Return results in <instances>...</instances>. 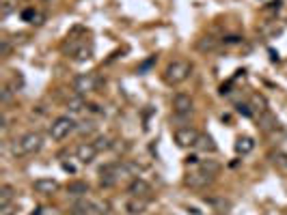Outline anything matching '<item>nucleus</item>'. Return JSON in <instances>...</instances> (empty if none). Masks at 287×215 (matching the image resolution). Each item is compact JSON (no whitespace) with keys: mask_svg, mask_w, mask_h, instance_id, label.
<instances>
[{"mask_svg":"<svg viewBox=\"0 0 287 215\" xmlns=\"http://www.w3.org/2000/svg\"><path fill=\"white\" fill-rule=\"evenodd\" d=\"M41 146H44V136H41L39 132H28V134H24L20 140L13 142L11 150H13V155L22 157V155H35V153H39Z\"/></svg>","mask_w":287,"mask_h":215,"instance_id":"1","label":"nucleus"},{"mask_svg":"<svg viewBox=\"0 0 287 215\" xmlns=\"http://www.w3.org/2000/svg\"><path fill=\"white\" fill-rule=\"evenodd\" d=\"M190 74H192V64L188 60H173L164 69V82L169 86H177L188 80Z\"/></svg>","mask_w":287,"mask_h":215,"instance_id":"2","label":"nucleus"},{"mask_svg":"<svg viewBox=\"0 0 287 215\" xmlns=\"http://www.w3.org/2000/svg\"><path fill=\"white\" fill-rule=\"evenodd\" d=\"M76 127L78 125L74 123V118H71V116H59V118L52 120L48 134H50V138H52L54 142H61V140H65L69 134H74Z\"/></svg>","mask_w":287,"mask_h":215,"instance_id":"3","label":"nucleus"},{"mask_svg":"<svg viewBox=\"0 0 287 215\" xmlns=\"http://www.w3.org/2000/svg\"><path fill=\"white\" fill-rule=\"evenodd\" d=\"M199 136H201V134L197 132L195 127L186 125V127H177V129H175L173 138H175V142H177V146H182V148H195Z\"/></svg>","mask_w":287,"mask_h":215,"instance_id":"4","label":"nucleus"},{"mask_svg":"<svg viewBox=\"0 0 287 215\" xmlns=\"http://www.w3.org/2000/svg\"><path fill=\"white\" fill-rule=\"evenodd\" d=\"M71 88L76 90V95H89L97 88V78L95 74H78L74 78V82H71Z\"/></svg>","mask_w":287,"mask_h":215,"instance_id":"5","label":"nucleus"},{"mask_svg":"<svg viewBox=\"0 0 287 215\" xmlns=\"http://www.w3.org/2000/svg\"><path fill=\"white\" fill-rule=\"evenodd\" d=\"M212 181H214L212 174H207L205 170L197 168V170H190L188 174H186L184 185H186V188H190V190H203V188H207V185H210Z\"/></svg>","mask_w":287,"mask_h":215,"instance_id":"6","label":"nucleus"},{"mask_svg":"<svg viewBox=\"0 0 287 215\" xmlns=\"http://www.w3.org/2000/svg\"><path fill=\"white\" fill-rule=\"evenodd\" d=\"M127 194L134 196V198H147V200H152L154 190H152V185H149L145 178L136 176V178H132V181H130V185H127Z\"/></svg>","mask_w":287,"mask_h":215,"instance_id":"7","label":"nucleus"},{"mask_svg":"<svg viewBox=\"0 0 287 215\" xmlns=\"http://www.w3.org/2000/svg\"><path fill=\"white\" fill-rule=\"evenodd\" d=\"M192 108H195V102H192V97L186 95V92H177L173 97V114H179V116H192Z\"/></svg>","mask_w":287,"mask_h":215,"instance_id":"8","label":"nucleus"},{"mask_svg":"<svg viewBox=\"0 0 287 215\" xmlns=\"http://www.w3.org/2000/svg\"><path fill=\"white\" fill-rule=\"evenodd\" d=\"M97 153H99V150L95 148L93 142H80V144L76 146V160L80 164H84V166H89V164L95 162Z\"/></svg>","mask_w":287,"mask_h":215,"instance_id":"9","label":"nucleus"},{"mask_svg":"<svg viewBox=\"0 0 287 215\" xmlns=\"http://www.w3.org/2000/svg\"><path fill=\"white\" fill-rule=\"evenodd\" d=\"M123 209H125V215H145L147 209H149V200L147 198H134V196H130V198L125 200Z\"/></svg>","mask_w":287,"mask_h":215,"instance_id":"10","label":"nucleus"},{"mask_svg":"<svg viewBox=\"0 0 287 215\" xmlns=\"http://www.w3.org/2000/svg\"><path fill=\"white\" fill-rule=\"evenodd\" d=\"M59 188H61L59 181H56V178H48V176L37 178V181L33 183V190L37 194H44V196H52V194L59 192Z\"/></svg>","mask_w":287,"mask_h":215,"instance_id":"11","label":"nucleus"},{"mask_svg":"<svg viewBox=\"0 0 287 215\" xmlns=\"http://www.w3.org/2000/svg\"><path fill=\"white\" fill-rule=\"evenodd\" d=\"M89 192H91V185L87 181H71L67 185V194L71 198H87L89 196Z\"/></svg>","mask_w":287,"mask_h":215,"instance_id":"12","label":"nucleus"},{"mask_svg":"<svg viewBox=\"0 0 287 215\" xmlns=\"http://www.w3.org/2000/svg\"><path fill=\"white\" fill-rule=\"evenodd\" d=\"M257 127H259L263 134H272V132H274V129L278 127L276 116H274V114H270L268 110L261 112V114H259V125H257Z\"/></svg>","mask_w":287,"mask_h":215,"instance_id":"13","label":"nucleus"},{"mask_svg":"<svg viewBox=\"0 0 287 215\" xmlns=\"http://www.w3.org/2000/svg\"><path fill=\"white\" fill-rule=\"evenodd\" d=\"M195 148L199 150V153H216V142H214L212 136L201 134L199 140H197V144H195Z\"/></svg>","mask_w":287,"mask_h":215,"instance_id":"14","label":"nucleus"},{"mask_svg":"<svg viewBox=\"0 0 287 215\" xmlns=\"http://www.w3.org/2000/svg\"><path fill=\"white\" fill-rule=\"evenodd\" d=\"M233 148H235V153H238V155H248L250 150L255 148V140L250 138V136H240V138L235 140Z\"/></svg>","mask_w":287,"mask_h":215,"instance_id":"15","label":"nucleus"},{"mask_svg":"<svg viewBox=\"0 0 287 215\" xmlns=\"http://www.w3.org/2000/svg\"><path fill=\"white\" fill-rule=\"evenodd\" d=\"M205 202L210 204L214 211H218V213H229V211H231V202H229L227 198H205Z\"/></svg>","mask_w":287,"mask_h":215,"instance_id":"16","label":"nucleus"},{"mask_svg":"<svg viewBox=\"0 0 287 215\" xmlns=\"http://www.w3.org/2000/svg\"><path fill=\"white\" fill-rule=\"evenodd\" d=\"M84 108H87V102H84V97H82V95H74V97H69V99H67V110H69L71 114L82 112Z\"/></svg>","mask_w":287,"mask_h":215,"instance_id":"17","label":"nucleus"},{"mask_svg":"<svg viewBox=\"0 0 287 215\" xmlns=\"http://www.w3.org/2000/svg\"><path fill=\"white\" fill-rule=\"evenodd\" d=\"M199 168L201 170H205L207 174H212V176H216L218 172H220V164L216 162V160H201V164H199Z\"/></svg>","mask_w":287,"mask_h":215,"instance_id":"18","label":"nucleus"},{"mask_svg":"<svg viewBox=\"0 0 287 215\" xmlns=\"http://www.w3.org/2000/svg\"><path fill=\"white\" fill-rule=\"evenodd\" d=\"M13 198H16V190L5 183L3 188H0V204H11Z\"/></svg>","mask_w":287,"mask_h":215,"instance_id":"19","label":"nucleus"},{"mask_svg":"<svg viewBox=\"0 0 287 215\" xmlns=\"http://www.w3.org/2000/svg\"><path fill=\"white\" fill-rule=\"evenodd\" d=\"M270 160H272V164H274L276 168H281V170L287 172V153H285V150H274V153L270 155Z\"/></svg>","mask_w":287,"mask_h":215,"instance_id":"20","label":"nucleus"},{"mask_svg":"<svg viewBox=\"0 0 287 215\" xmlns=\"http://www.w3.org/2000/svg\"><path fill=\"white\" fill-rule=\"evenodd\" d=\"M197 48L201 50V52H214V50L218 48V41L214 37H203V39H199Z\"/></svg>","mask_w":287,"mask_h":215,"instance_id":"21","label":"nucleus"},{"mask_svg":"<svg viewBox=\"0 0 287 215\" xmlns=\"http://www.w3.org/2000/svg\"><path fill=\"white\" fill-rule=\"evenodd\" d=\"M22 20L24 22H31V24H41V20H44V16L37 11V9H26V11H22Z\"/></svg>","mask_w":287,"mask_h":215,"instance_id":"22","label":"nucleus"},{"mask_svg":"<svg viewBox=\"0 0 287 215\" xmlns=\"http://www.w3.org/2000/svg\"><path fill=\"white\" fill-rule=\"evenodd\" d=\"M93 144H95V148L99 150V153H102V150H108V148H112V146H114V144H112V138H110V136H97Z\"/></svg>","mask_w":287,"mask_h":215,"instance_id":"23","label":"nucleus"},{"mask_svg":"<svg viewBox=\"0 0 287 215\" xmlns=\"http://www.w3.org/2000/svg\"><path fill=\"white\" fill-rule=\"evenodd\" d=\"M235 112H238V114H242V116H246V118L255 116V110H253V106H250V104H244V102L235 104Z\"/></svg>","mask_w":287,"mask_h":215,"instance_id":"24","label":"nucleus"},{"mask_svg":"<svg viewBox=\"0 0 287 215\" xmlns=\"http://www.w3.org/2000/svg\"><path fill=\"white\" fill-rule=\"evenodd\" d=\"M250 106H253V110L259 112V114L268 110V108H265V99L259 97V95H253V99H250Z\"/></svg>","mask_w":287,"mask_h":215,"instance_id":"25","label":"nucleus"},{"mask_svg":"<svg viewBox=\"0 0 287 215\" xmlns=\"http://www.w3.org/2000/svg\"><path fill=\"white\" fill-rule=\"evenodd\" d=\"M244 41V37L240 34H229V37H222V46H240Z\"/></svg>","mask_w":287,"mask_h":215,"instance_id":"26","label":"nucleus"},{"mask_svg":"<svg viewBox=\"0 0 287 215\" xmlns=\"http://www.w3.org/2000/svg\"><path fill=\"white\" fill-rule=\"evenodd\" d=\"M91 54H93V48L82 46V48L76 52V58H78V60H89V58H91Z\"/></svg>","mask_w":287,"mask_h":215,"instance_id":"27","label":"nucleus"},{"mask_svg":"<svg viewBox=\"0 0 287 215\" xmlns=\"http://www.w3.org/2000/svg\"><path fill=\"white\" fill-rule=\"evenodd\" d=\"M13 92H18V90H13L11 86H5L3 88V104H11V99H13Z\"/></svg>","mask_w":287,"mask_h":215,"instance_id":"28","label":"nucleus"},{"mask_svg":"<svg viewBox=\"0 0 287 215\" xmlns=\"http://www.w3.org/2000/svg\"><path fill=\"white\" fill-rule=\"evenodd\" d=\"M76 132L78 134H93V132H95V125H93V123H82L80 127H76Z\"/></svg>","mask_w":287,"mask_h":215,"instance_id":"29","label":"nucleus"},{"mask_svg":"<svg viewBox=\"0 0 287 215\" xmlns=\"http://www.w3.org/2000/svg\"><path fill=\"white\" fill-rule=\"evenodd\" d=\"M9 52H11L9 39H0V56H9Z\"/></svg>","mask_w":287,"mask_h":215,"instance_id":"30","label":"nucleus"},{"mask_svg":"<svg viewBox=\"0 0 287 215\" xmlns=\"http://www.w3.org/2000/svg\"><path fill=\"white\" fill-rule=\"evenodd\" d=\"M0 215H16V204H0Z\"/></svg>","mask_w":287,"mask_h":215,"instance_id":"31","label":"nucleus"},{"mask_svg":"<svg viewBox=\"0 0 287 215\" xmlns=\"http://www.w3.org/2000/svg\"><path fill=\"white\" fill-rule=\"evenodd\" d=\"M199 164H201V160H199V155H188V157H186V166H192V168H199Z\"/></svg>","mask_w":287,"mask_h":215,"instance_id":"32","label":"nucleus"},{"mask_svg":"<svg viewBox=\"0 0 287 215\" xmlns=\"http://www.w3.org/2000/svg\"><path fill=\"white\" fill-rule=\"evenodd\" d=\"M63 170H65V172H71V174H76V166H74V164L63 162Z\"/></svg>","mask_w":287,"mask_h":215,"instance_id":"33","label":"nucleus"},{"mask_svg":"<svg viewBox=\"0 0 287 215\" xmlns=\"http://www.w3.org/2000/svg\"><path fill=\"white\" fill-rule=\"evenodd\" d=\"M13 11V6H11V2H5L3 4V18H7V16H9V13Z\"/></svg>","mask_w":287,"mask_h":215,"instance_id":"34","label":"nucleus"},{"mask_svg":"<svg viewBox=\"0 0 287 215\" xmlns=\"http://www.w3.org/2000/svg\"><path fill=\"white\" fill-rule=\"evenodd\" d=\"M31 215H44V209H41V206H37V209H35Z\"/></svg>","mask_w":287,"mask_h":215,"instance_id":"35","label":"nucleus"},{"mask_svg":"<svg viewBox=\"0 0 287 215\" xmlns=\"http://www.w3.org/2000/svg\"><path fill=\"white\" fill-rule=\"evenodd\" d=\"M259 2H265V4H268V2H270V0H259Z\"/></svg>","mask_w":287,"mask_h":215,"instance_id":"36","label":"nucleus"}]
</instances>
